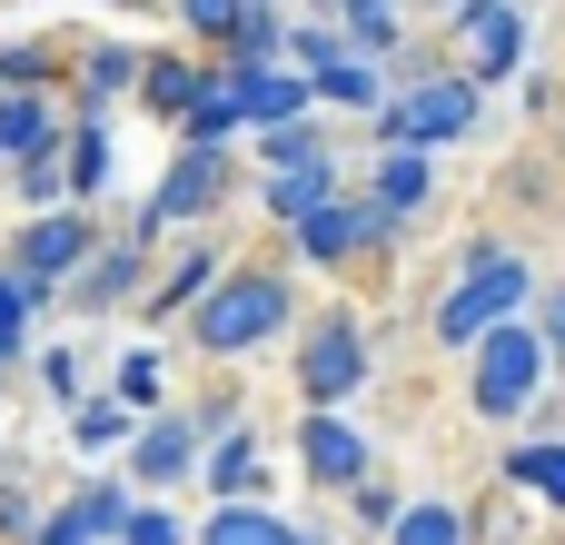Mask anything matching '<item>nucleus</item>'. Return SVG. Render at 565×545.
I'll return each instance as SVG.
<instances>
[{
  "mask_svg": "<svg viewBox=\"0 0 565 545\" xmlns=\"http://www.w3.org/2000/svg\"><path fill=\"white\" fill-rule=\"evenodd\" d=\"M526 298H536V268H526L516 248H497V238L457 248V288L437 298V348H457V357H467L487 328L526 318Z\"/></svg>",
  "mask_w": 565,
  "mask_h": 545,
  "instance_id": "obj_1",
  "label": "nucleus"
},
{
  "mask_svg": "<svg viewBox=\"0 0 565 545\" xmlns=\"http://www.w3.org/2000/svg\"><path fill=\"white\" fill-rule=\"evenodd\" d=\"M298 328V288L278 278V268H228L199 308H189V338L209 348V357H258L268 338H288Z\"/></svg>",
  "mask_w": 565,
  "mask_h": 545,
  "instance_id": "obj_2",
  "label": "nucleus"
},
{
  "mask_svg": "<svg viewBox=\"0 0 565 545\" xmlns=\"http://www.w3.org/2000/svg\"><path fill=\"white\" fill-rule=\"evenodd\" d=\"M546 367H556V348H546V328H526V318H507V328H487V338L467 348V417H477V427H516V417L536 407V387H546Z\"/></svg>",
  "mask_w": 565,
  "mask_h": 545,
  "instance_id": "obj_3",
  "label": "nucleus"
},
{
  "mask_svg": "<svg viewBox=\"0 0 565 545\" xmlns=\"http://www.w3.org/2000/svg\"><path fill=\"white\" fill-rule=\"evenodd\" d=\"M487 79L477 70H447V79H417V89H397L387 109H377V149H447V139H467L477 129V99Z\"/></svg>",
  "mask_w": 565,
  "mask_h": 545,
  "instance_id": "obj_4",
  "label": "nucleus"
},
{
  "mask_svg": "<svg viewBox=\"0 0 565 545\" xmlns=\"http://www.w3.org/2000/svg\"><path fill=\"white\" fill-rule=\"evenodd\" d=\"M228 179H238V159L228 149H189L179 139V159H169V179L129 209V238H169V228H189V218H209V209H228Z\"/></svg>",
  "mask_w": 565,
  "mask_h": 545,
  "instance_id": "obj_5",
  "label": "nucleus"
},
{
  "mask_svg": "<svg viewBox=\"0 0 565 545\" xmlns=\"http://www.w3.org/2000/svg\"><path fill=\"white\" fill-rule=\"evenodd\" d=\"M367 367H377L367 328H358V318H318V328L298 338V407H348V397L367 387Z\"/></svg>",
  "mask_w": 565,
  "mask_h": 545,
  "instance_id": "obj_6",
  "label": "nucleus"
},
{
  "mask_svg": "<svg viewBox=\"0 0 565 545\" xmlns=\"http://www.w3.org/2000/svg\"><path fill=\"white\" fill-rule=\"evenodd\" d=\"M288 238H298V258H308V268H358L367 248H387V238H397V218H387L377 199L338 189V199H328V209H308Z\"/></svg>",
  "mask_w": 565,
  "mask_h": 545,
  "instance_id": "obj_7",
  "label": "nucleus"
},
{
  "mask_svg": "<svg viewBox=\"0 0 565 545\" xmlns=\"http://www.w3.org/2000/svg\"><path fill=\"white\" fill-rule=\"evenodd\" d=\"M89 258H99L89 199H70V209H30V228L10 238V268H20V278H40V288H70Z\"/></svg>",
  "mask_w": 565,
  "mask_h": 545,
  "instance_id": "obj_8",
  "label": "nucleus"
},
{
  "mask_svg": "<svg viewBox=\"0 0 565 545\" xmlns=\"http://www.w3.org/2000/svg\"><path fill=\"white\" fill-rule=\"evenodd\" d=\"M218 89L248 129H278V119H308L318 109V79L298 60H218Z\"/></svg>",
  "mask_w": 565,
  "mask_h": 545,
  "instance_id": "obj_9",
  "label": "nucleus"
},
{
  "mask_svg": "<svg viewBox=\"0 0 565 545\" xmlns=\"http://www.w3.org/2000/svg\"><path fill=\"white\" fill-rule=\"evenodd\" d=\"M298 467H308V487H328V496H358V487L377 477V447H367V427H358V417H338V407H308V417H298Z\"/></svg>",
  "mask_w": 565,
  "mask_h": 545,
  "instance_id": "obj_10",
  "label": "nucleus"
},
{
  "mask_svg": "<svg viewBox=\"0 0 565 545\" xmlns=\"http://www.w3.org/2000/svg\"><path fill=\"white\" fill-rule=\"evenodd\" d=\"M209 437H218V427H209V407H189V417H159V407H149V417H139V437L119 447V457H129V487H179V477L199 467V447H209Z\"/></svg>",
  "mask_w": 565,
  "mask_h": 545,
  "instance_id": "obj_11",
  "label": "nucleus"
},
{
  "mask_svg": "<svg viewBox=\"0 0 565 545\" xmlns=\"http://www.w3.org/2000/svg\"><path fill=\"white\" fill-rule=\"evenodd\" d=\"M129 506H139V487H119V477H79V487H70V506H50L30 545H119Z\"/></svg>",
  "mask_w": 565,
  "mask_h": 545,
  "instance_id": "obj_12",
  "label": "nucleus"
},
{
  "mask_svg": "<svg viewBox=\"0 0 565 545\" xmlns=\"http://www.w3.org/2000/svg\"><path fill=\"white\" fill-rule=\"evenodd\" d=\"M447 30H457V60H467L477 79H507V70H526V10H516V0H467Z\"/></svg>",
  "mask_w": 565,
  "mask_h": 545,
  "instance_id": "obj_13",
  "label": "nucleus"
},
{
  "mask_svg": "<svg viewBox=\"0 0 565 545\" xmlns=\"http://www.w3.org/2000/svg\"><path fill=\"white\" fill-rule=\"evenodd\" d=\"M139 278H149V238H99V258L70 278V308H79V318L129 308V298H139Z\"/></svg>",
  "mask_w": 565,
  "mask_h": 545,
  "instance_id": "obj_14",
  "label": "nucleus"
},
{
  "mask_svg": "<svg viewBox=\"0 0 565 545\" xmlns=\"http://www.w3.org/2000/svg\"><path fill=\"white\" fill-rule=\"evenodd\" d=\"M209 79H218V70H199L189 50H149V60H139V109L179 129V119H189V109L209 99Z\"/></svg>",
  "mask_w": 565,
  "mask_h": 545,
  "instance_id": "obj_15",
  "label": "nucleus"
},
{
  "mask_svg": "<svg viewBox=\"0 0 565 545\" xmlns=\"http://www.w3.org/2000/svg\"><path fill=\"white\" fill-rule=\"evenodd\" d=\"M338 189H348V179H338V159L318 149V159H288V169H268V179H258V209H268L278 228H298V218H308V209H328Z\"/></svg>",
  "mask_w": 565,
  "mask_h": 545,
  "instance_id": "obj_16",
  "label": "nucleus"
},
{
  "mask_svg": "<svg viewBox=\"0 0 565 545\" xmlns=\"http://www.w3.org/2000/svg\"><path fill=\"white\" fill-rule=\"evenodd\" d=\"M367 199L407 228L427 199H437V169H427V149H377V169H367Z\"/></svg>",
  "mask_w": 565,
  "mask_h": 545,
  "instance_id": "obj_17",
  "label": "nucleus"
},
{
  "mask_svg": "<svg viewBox=\"0 0 565 545\" xmlns=\"http://www.w3.org/2000/svg\"><path fill=\"white\" fill-rule=\"evenodd\" d=\"M139 60H149V50H129V40H99V50L79 60V109H99V119H109L119 99H139Z\"/></svg>",
  "mask_w": 565,
  "mask_h": 545,
  "instance_id": "obj_18",
  "label": "nucleus"
},
{
  "mask_svg": "<svg viewBox=\"0 0 565 545\" xmlns=\"http://www.w3.org/2000/svg\"><path fill=\"white\" fill-rule=\"evenodd\" d=\"M218 278H228V248H209V238H199V248H179V258H169V278L149 288V318H179V308H199Z\"/></svg>",
  "mask_w": 565,
  "mask_h": 545,
  "instance_id": "obj_19",
  "label": "nucleus"
},
{
  "mask_svg": "<svg viewBox=\"0 0 565 545\" xmlns=\"http://www.w3.org/2000/svg\"><path fill=\"white\" fill-rule=\"evenodd\" d=\"M40 139H60V109H50V89H0V169H20Z\"/></svg>",
  "mask_w": 565,
  "mask_h": 545,
  "instance_id": "obj_20",
  "label": "nucleus"
},
{
  "mask_svg": "<svg viewBox=\"0 0 565 545\" xmlns=\"http://www.w3.org/2000/svg\"><path fill=\"white\" fill-rule=\"evenodd\" d=\"M199 545H318V536H298L288 516H268V506H248V496H218V516L199 526Z\"/></svg>",
  "mask_w": 565,
  "mask_h": 545,
  "instance_id": "obj_21",
  "label": "nucleus"
},
{
  "mask_svg": "<svg viewBox=\"0 0 565 545\" xmlns=\"http://www.w3.org/2000/svg\"><path fill=\"white\" fill-rule=\"evenodd\" d=\"M507 487H516V496H536L546 516H565V437L516 447V457H507Z\"/></svg>",
  "mask_w": 565,
  "mask_h": 545,
  "instance_id": "obj_22",
  "label": "nucleus"
},
{
  "mask_svg": "<svg viewBox=\"0 0 565 545\" xmlns=\"http://www.w3.org/2000/svg\"><path fill=\"white\" fill-rule=\"evenodd\" d=\"M318 79V109H377V89H387V60H367V50H348V60H328V70H308Z\"/></svg>",
  "mask_w": 565,
  "mask_h": 545,
  "instance_id": "obj_23",
  "label": "nucleus"
},
{
  "mask_svg": "<svg viewBox=\"0 0 565 545\" xmlns=\"http://www.w3.org/2000/svg\"><path fill=\"white\" fill-rule=\"evenodd\" d=\"M79 189H70V129L60 139H40L30 159H20V209H70Z\"/></svg>",
  "mask_w": 565,
  "mask_h": 545,
  "instance_id": "obj_24",
  "label": "nucleus"
},
{
  "mask_svg": "<svg viewBox=\"0 0 565 545\" xmlns=\"http://www.w3.org/2000/svg\"><path fill=\"white\" fill-rule=\"evenodd\" d=\"M199 477H209V496H258V437H248V427H228V437H209V457H199Z\"/></svg>",
  "mask_w": 565,
  "mask_h": 545,
  "instance_id": "obj_25",
  "label": "nucleus"
},
{
  "mask_svg": "<svg viewBox=\"0 0 565 545\" xmlns=\"http://www.w3.org/2000/svg\"><path fill=\"white\" fill-rule=\"evenodd\" d=\"M338 20H348V40L367 60H397L407 50V0H338Z\"/></svg>",
  "mask_w": 565,
  "mask_h": 545,
  "instance_id": "obj_26",
  "label": "nucleus"
},
{
  "mask_svg": "<svg viewBox=\"0 0 565 545\" xmlns=\"http://www.w3.org/2000/svg\"><path fill=\"white\" fill-rule=\"evenodd\" d=\"M129 437H139V407H129L119 387H109V397H89V407L70 417V447H89V457H109V447H129Z\"/></svg>",
  "mask_w": 565,
  "mask_h": 545,
  "instance_id": "obj_27",
  "label": "nucleus"
},
{
  "mask_svg": "<svg viewBox=\"0 0 565 545\" xmlns=\"http://www.w3.org/2000/svg\"><path fill=\"white\" fill-rule=\"evenodd\" d=\"M387 545H467V506H447V496H417V506L387 526Z\"/></svg>",
  "mask_w": 565,
  "mask_h": 545,
  "instance_id": "obj_28",
  "label": "nucleus"
},
{
  "mask_svg": "<svg viewBox=\"0 0 565 545\" xmlns=\"http://www.w3.org/2000/svg\"><path fill=\"white\" fill-rule=\"evenodd\" d=\"M70 189H79V199L109 189V119H99V109H79V129H70Z\"/></svg>",
  "mask_w": 565,
  "mask_h": 545,
  "instance_id": "obj_29",
  "label": "nucleus"
},
{
  "mask_svg": "<svg viewBox=\"0 0 565 545\" xmlns=\"http://www.w3.org/2000/svg\"><path fill=\"white\" fill-rule=\"evenodd\" d=\"M40 298H50V288H40V278H20V268L0 258V348H10V357L30 348V318H40Z\"/></svg>",
  "mask_w": 565,
  "mask_h": 545,
  "instance_id": "obj_30",
  "label": "nucleus"
},
{
  "mask_svg": "<svg viewBox=\"0 0 565 545\" xmlns=\"http://www.w3.org/2000/svg\"><path fill=\"white\" fill-rule=\"evenodd\" d=\"M238 20H248V0H179V30H189L199 50H228Z\"/></svg>",
  "mask_w": 565,
  "mask_h": 545,
  "instance_id": "obj_31",
  "label": "nucleus"
},
{
  "mask_svg": "<svg viewBox=\"0 0 565 545\" xmlns=\"http://www.w3.org/2000/svg\"><path fill=\"white\" fill-rule=\"evenodd\" d=\"M228 60H288V20L278 10H248L238 40H228Z\"/></svg>",
  "mask_w": 565,
  "mask_h": 545,
  "instance_id": "obj_32",
  "label": "nucleus"
},
{
  "mask_svg": "<svg viewBox=\"0 0 565 545\" xmlns=\"http://www.w3.org/2000/svg\"><path fill=\"white\" fill-rule=\"evenodd\" d=\"M328 139H318V119H278V129H258V159L268 169H288V159H318Z\"/></svg>",
  "mask_w": 565,
  "mask_h": 545,
  "instance_id": "obj_33",
  "label": "nucleus"
},
{
  "mask_svg": "<svg viewBox=\"0 0 565 545\" xmlns=\"http://www.w3.org/2000/svg\"><path fill=\"white\" fill-rule=\"evenodd\" d=\"M109 387H119V397H129V407H159V387H169V367H159V357H149V348H129V357H119V367H109Z\"/></svg>",
  "mask_w": 565,
  "mask_h": 545,
  "instance_id": "obj_34",
  "label": "nucleus"
},
{
  "mask_svg": "<svg viewBox=\"0 0 565 545\" xmlns=\"http://www.w3.org/2000/svg\"><path fill=\"white\" fill-rule=\"evenodd\" d=\"M0 89H50V50L40 40H0Z\"/></svg>",
  "mask_w": 565,
  "mask_h": 545,
  "instance_id": "obj_35",
  "label": "nucleus"
},
{
  "mask_svg": "<svg viewBox=\"0 0 565 545\" xmlns=\"http://www.w3.org/2000/svg\"><path fill=\"white\" fill-rule=\"evenodd\" d=\"M119 545H199L169 506H129V526H119Z\"/></svg>",
  "mask_w": 565,
  "mask_h": 545,
  "instance_id": "obj_36",
  "label": "nucleus"
},
{
  "mask_svg": "<svg viewBox=\"0 0 565 545\" xmlns=\"http://www.w3.org/2000/svg\"><path fill=\"white\" fill-rule=\"evenodd\" d=\"M348 50H358L348 30H308V20L288 30V60H298V70H328V60H348Z\"/></svg>",
  "mask_w": 565,
  "mask_h": 545,
  "instance_id": "obj_37",
  "label": "nucleus"
},
{
  "mask_svg": "<svg viewBox=\"0 0 565 545\" xmlns=\"http://www.w3.org/2000/svg\"><path fill=\"white\" fill-rule=\"evenodd\" d=\"M40 377H50V397H79L89 387V357L79 348H40Z\"/></svg>",
  "mask_w": 565,
  "mask_h": 545,
  "instance_id": "obj_38",
  "label": "nucleus"
},
{
  "mask_svg": "<svg viewBox=\"0 0 565 545\" xmlns=\"http://www.w3.org/2000/svg\"><path fill=\"white\" fill-rule=\"evenodd\" d=\"M358 516H367V526H377V536H387V526H397V516H407V496H397V487H377V477H367V487H358Z\"/></svg>",
  "mask_w": 565,
  "mask_h": 545,
  "instance_id": "obj_39",
  "label": "nucleus"
},
{
  "mask_svg": "<svg viewBox=\"0 0 565 545\" xmlns=\"http://www.w3.org/2000/svg\"><path fill=\"white\" fill-rule=\"evenodd\" d=\"M20 536H40V506L30 496H0V545H20Z\"/></svg>",
  "mask_w": 565,
  "mask_h": 545,
  "instance_id": "obj_40",
  "label": "nucleus"
},
{
  "mask_svg": "<svg viewBox=\"0 0 565 545\" xmlns=\"http://www.w3.org/2000/svg\"><path fill=\"white\" fill-rule=\"evenodd\" d=\"M546 348H556V367H565V278L546 288Z\"/></svg>",
  "mask_w": 565,
  "mask_h": 545,
  "instance_id": "obj_41",
  "label": "nucleus"
},
{
  "mask_svg": "<svg viewBox=\"0 0 565 545\" xmlns=\"http://www.w3.org/2000/svg\"><path fill=\"white\" fill-rule=\"evenodd\" d=\"M248 10H278V0H248Z\"/></svg>",
  "mask_w": 565,
  "mask_h": 545,
  "instance_id": "obj_42",
  "label": "nucleus"
},
{
  "mask_svg": "<svg viewBox=\"0 0 565 545\" xmlns=\"http://www.w3.org/2000/svg\"><path fill=\"white\" fill-rule=\"evenodd\" d=\"M0 367H10V348H0Z\"/></svg>",
  "mask_w": 565,
  "mask_h": 545,
  "instance_id": "obj_43",
  "label": "nucleus"
}]
</instances>
